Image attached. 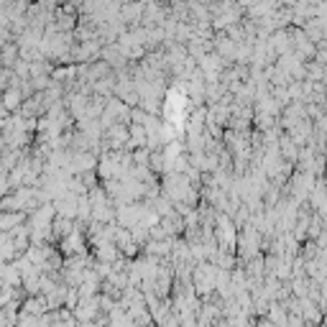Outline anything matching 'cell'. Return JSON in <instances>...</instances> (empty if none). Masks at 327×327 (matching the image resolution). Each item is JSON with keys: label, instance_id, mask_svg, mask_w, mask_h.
Segmentation results:
<instances>
[{"label": "cell", "instance_id": "6da1fadb", "mask_svg": "<svg viewBox=\"0 0 327 327\" xmlns=\"http://www.w3.org/2000/svg\"><path fill=\"white\" fill-rule=\"evenodd\" d=\"M3 102H6V107H8L11 113H13L16 107H21V105H23L21 87H16V85H13V87H6V90H3Z\"/></svg>", "mask_w": 327, "mask_h": 327}, {"label": "cell", "instance_id": "7a4b0ae2", "mask_svg": "<svg viewBox=\"0 0 327 327\" xmlns=\"http://www.w3.org/2000/svg\"><path fill=\"white\" fill-rule=\"evenodd\" d=\"M8 107H6V102H3V97H0V118H8Z\"/></svg>", "mask_w": 327, "mask_h": 327}]
</instances>
